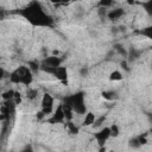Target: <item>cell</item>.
<instances>
[{
	"label": "cell",
	"instance_id": "7",
	"mask_svg": "<svg viewBox=\"0 0 152 152\" xmlns=\"http://www.w3.org/2000/svg\"><path fill=\"white\" fill-rule=\"evenodd\" d=\"M108 138H110V128L109 127H104V128L100 129L97 133H95V139L100 145H103Z\"/></svg>",
	"mask_w": 152,
	"mask_h": 152
},
{
	"label": "cell",
	"instance_id": "4",
	"mask_svg": "<svg viewBox=\"0 0 152 152\" xmlns=\"http://www.w3.org/2000/svg\"><path fill=\"white\" fill-rule=\"evenodd\" d=\"M53 104H55V99L52 97V95L49 94V93L43 94L42 101H40V110L45 115H49V114H51L55 110Z\"/></svg>",
	"mask_w": 152,
	"mask_h": 152
},
{
	"label": "cell",
	"instance_id": "14",
	"mask_svg": "<svg viewBox=\"0 0 152 152\" xmlns=\"http://www.w3.org/2000/svg\"><path fill=\"white\" fill-rule=\"evenodd\" d=\"M114 2V0H100V6H102V7H108V6H110Z\"/></svg>",
	"mask_w": 152,
	"mask_h": 152
},
{
	"label": "cell",
	"instance_id": "15",
	"mask_svg": "<svg viewBox=\"0 0 152 152\" xmlns=\"http://www.w3.org/2000/svg\"><path fill=\"white\" fill-rule=\"evenodd\" d=\"M125 2H126L127 5H134V4L137 2V0H125Z\"/></svg>",
	"mask_w": 152,
	"mask_h": 152
},
{
	"label": "cell",
	"instance_id": "8",
	"mask_svg": "<svg viewBox=\"0 0 152 152\" xmlns=\"http://www.w3.org/2000/svg\"><path fill=\"white\" fill-rule=\"evenodd\" d=\"M96 121V116L94 113L91 112H88L84 114V119H83V125L84 126H91L93 124H95Z\"/></svg>",
	"mask_w": 152,
	"mask_h": 152
},
{
	"label": "cell",
	"instance_id": "16",
	"mask_svg": "<svg viewBox=\"0 0 152 152\" xmlns=\"http://www.w3.org/2000/svg\"><path fill=\"white\" fill-rule=\"evenodd\" d=\"M49 2H52V4H58V2H62V0H48Z\"/></svg>",
	"mask_w": 152,
	"mask_h": 152
},
{
	"label": "cell",
	"instance_id": "9",
	"mask_svg": "<svg viewBox=\"0 0 152 152\" xmlns=\"http://www.w3.org/2000/svg\"><path fill=\"white\" fill-rule=\"evenodd\" d=\"M122 78H124V76L119 70H114L109 74V81H112V82H119V81H122Z\"/></svg>",
	"mask_w": 152,
	"mask_h": 152
},
{
	"label": "cell",
	"instance_id": "6",
	"mask_svg": "<svg viewBox=\"0 0 152 152\" xmlns=\"http://www.w3.org/2000/svg\"><path fill=\"white\" fill-rule=\"evenodd\" d=\"M52 75H53L59 82H63V83H66V82H68V69H66L65 66L58 65L57 68H55Z\"/></svg>",
	"mask_w": 152,
	"mask_h": 152
},
{
	"label": "cell",
	"instance_id": "10",
	"mask_svg": "<svg viewBox=\"0 0 152 152\" xmlns=\"http://www.w3.org/2000/svg\"><path fill=\"white\" fill-rule=\"evenodd\" d=\"M124 14V10L122 8H114L108 13V18L109 19H118Z\"/></svg>",
	"mask_w": 152,
	"mask_h": 152
},
{
	"label": "cell",
	"instance_id": "5",
	"mask_svg": "<svg viewBox=\"0 0 152 152\" xmlns=\"http://www.w3.org/2000/svg\"><path fill=\"white\" fill-rule=\"evenodd\" d=\"M65 119H66V118H65L64 107H63V104H59V106L53 110V114H52L51 121H52L53 124H62Z\"/></svg>",
	"mask_w": 152,
	"mask_h": 152
},
{
	"label": "cell",
	"instance_id": "3",
	"mask_svg": "<svg viewBox=\"0 0 152 152\" xmlns=\"http://www.w3.org/2000/svg\"><path fill=\"white\" fill-rule=\"evenodd\" d=\"M66 103L77 114H86L87 113V108H86V104H84V97H83V95L81 93L74 94L72 96L68 97V102Z\"/></svg>",
	"mask_w": 152,
	"mask_h": 152
},
{
	"label": "cell",
	"instance_id": "1",
	"mask_svg": "<svg viewBox=\"0 0 152 152\" xmlns=\"http://www.w3.org/2000/svg\"><path fill=\"white\" fill-rule=\"evenodd\" d=\"M21 13L32 25L44 26V25H48L50 21V17L44 12L43 7L36 1L31 2L25 10H23Z\"/></svg>",
	"mask_w": 152,
	"mask_h": 152
},
{
	"label": "cell",
	"instance_id": "2",
	"mask_svg": "<svg viewBox=\"0 0 152 152\" xmlns=\"http://www.w3.org/2000/svg\"><path fill=\"white\" fill-rule=\"evenodd\" d=\"M10 81L15 84H23V86H30L33 81L32 70L30 66L20 65L15 70H13L10 75Z\"/></svg>",
	"mask_w": 152,
	"mask_h": 152
},
{
	"label": "cell",
	"instance_id": "12",
	"mask_svg": "<svg viewBox=\"0 0 152 152\" xmlns=\"http://www.w3.org/2000/svg\"><path fill=\"white\" fill-rule=\"evenodd\" d=\"M141 5L145 7V11H146L150 15H152V0H146V1L141 2Z\"/></svg>",
	"mask_w": 152,
	"mask_h": 152
},
{
	"label": "cell",
	"instance_id": "13",
	"mask_svg": "<svg viewBox=\"0 0 152 152\" xmlns=\"http://www.w3.org/2000/svg\"><path fill=\"white\" fill-rule=\"evenodd\" d=\"M109 128H110V137H118L119 135V127L116 125H112Z\"/></svg>",
	"mask_w": 152,
	"mask_h": 152
},
{
	"label": "cell",
	"instance_id": "11",
	"mask_svg": "<svg viewBox=\"0 0 152 152\" xmlns=\"http://www.w3.org/2000/svg\"><path fill=\"white\" fill-rule=\"evenodd\" d=\"M140 33H141L144 37H146L147 39H151V40H152V25H151V26H147V27H144V28L140 31Z\"/></svg>",
	"mask_w": 152,
	"mask_h": 152
}]
</instances>
